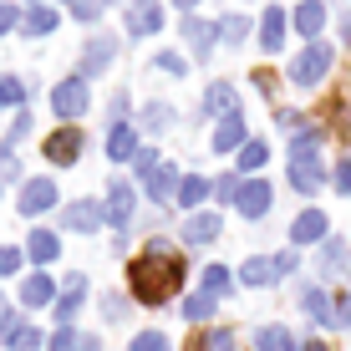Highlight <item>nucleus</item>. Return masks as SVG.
Segmentation results:
<instances>
[{"label":"nucleus","instance_id":"nucleus-1","mask_svg":"<svg viewBox=\"0 0 351 351\" xmlns=\"http://www.w3.org/2000/svg\"><path fill=\"white\" fill-rule=\"evenodd\" d=\"M184 285V260L178 255H138L128 265V290L138 306H168Z\"/></svg>","mask_w":351,"mask_h":351},{"label":"nucleus","instance_id":"nucleus-2","mask_svg":"<svg viewBox=\"0 0 351 351\" xmlns=\"http://www.w3.org/2000/svg\"><path fill=\"white\" fill-rule=\"evenodd\" d=\"M51 107H56V117H62V123H77V117L92 107V87H87V77H82V71L62 77V82L51 87Z\"/></svg>","mask_w":351,"mask_h":351},{"label":"nucleus","instance_id":"nucleus-3","mask_svg":"<svg viewBox=\"0 0 351 351\" xmlns=\"http://www.w3.org/2000/svg\"><path fill=\"white\" fill-rule=\"evenodd\" d=\"M331 62H336V51H331V46H326V41H311L306 51H300L295 62L285 66V77L295 82V87H316L326 71H331Z\"/></svg>","mask_w":351,"mask_h":351},{"label":"nucleus","instance_id":"nucleus-4","mask_svg":"<svg viewBox=\"0 0 351 351\" xmlns=\"http://www.w3.org/2000/svg\"><path fill=\"white\" fill-rule=\"evenodd\" d=\"M82 148H87V132H82V123L56 128L51 138L41 143V153H46V163H51V168H71V163L82 158Z\"/></svg>","mask_w":351,"mask_h":351},{"label":"nucleus","instance_id":"nucleus-5","mask_svg":"<svg viewBox=\"0 0 351 351\" xmlns=\"http://www.w3.org/2000/svg\"><path fill=\"white\" fill-rule=\"evenodd\" d=\"M163 21H168L163 0H128L123 5V31L128 36H153V31H163Z\"/></svg>","mask_w":351,"mask_h":351},{"label":"nucleus","instance_id":"nucleus-6","mask_svg":"<svg viewBox=\"0 0 351 351\" xmlns=\"http://www.w3.org/2000/svg\"><path fill=\"white\" fill-rule=\"evenodd\" d=\"M117 62V36H107V31H97V36H87V46H82V77H102L107 66Z\"/></svg>","mask_w":351,"mask_h":351},{"label":"nucleus","instance_id":"nucleus-7","mask_svg":"<svg viewBox=\"0 0 351 351\" xmlns=\"http://www.w3.org/2000/svg\"><path fill=\"white\" fill-rule=\"evenodd\" d=\"M270 204H275V189L265 184V178H245L234 193V209H239V219H265L270 214Z\"/></svg>","mask_w":351,"mask_h":351},{"label":"nucleus","instance_id":"nucleus-8","mask_svg":"<svg viewBox=\"0 0 351 351\" xmlns=\"http://www.w3.org/2000/svg\"><path fill=\"white\" fill-rule=\"evenodd\" d=\"M321 184H326L321 153H290V189L295 193H316Z\"/></svg>","mask_w":351,"mask_h":351},{"label":"nucleus","instance_id":"nucleus-9","mask_svg":"<svg viewBox=\"0 0 351 351\" xmlns=\"http://www.w3.org/2000/svg\"><path fill=\"white\" fill-rule=\"evenodd\" d=\"M16 209L26 214V219H36V214H46V209H56V184L51 178H26L16 193Z\"/></svg>","mask_w":351,"mask_h":351},{"label":"nucleus","instance_id":"nucleus-10","mask_svg":"<svg viewBox=\"0 0 351 351\" xmlns=\"http://www.w3.org/2000/svg\"><path fill=\"white\" fill-rule=\"evenodd\" d=\"M143 153V132L132 123H112L107 128V163H132Z\"/></svg>","mask_w":351,"mask_h":351},{"label":"nucleus","instance_id":"nucleus-11","mask_svg":"<svg viewBox=\"0 0 351 351\" xmlns=\"http://www.w3.org/2000/svg\"><path fill=\"white\" fill-rule=\"evenodd\" d=\"M62 224L71 229V234H92V229L107 224V209L97 199H77V204H66V209H62Z\"/></svg>","mask_w":351,"mask_h":351},{"label":"nucleus","instance_id":"nucleus-12","mask_svg":"<svg viewBox=\"0 0 351 351\" xmlns=\"http://www.w3.org/2000/svg\"><path fill=\"white\" fill-rule=\"evenodd\" d=\"M102 209H107V224L123 234V229L132 224V209H138V193H132V184H112V189H107V199H102Z\"/></svg>","mask_w":351,"mask_h":351},{"label":"nucleus","instance_id":"nucleus-13","mask_svg":"<svg viewBox=\"0 0 351 351\" xmlns=\"http://www.w3.org/2000/svg\"><path fill=\"white\" fill-rule=\"evenodd\" d=\"M239 285H275V280H285V265H280V255H255V260H245L239 265V275H234Z\"/></svg>","mask_w":351,"mask_h":351},{"label":"nucleus","instance_id":"nucleus-14","mask_svg":"<svg viewBox=\"0 0 351 351\" xmlns=\"http://www.w3.org/2000/svg\"><path fill=\"white\" fill-rule=\"evenodd\" d=\"M326 239H331V219H326L321 209L295 214V224H290V245H326Z\"/></svg>","mask_w":351,"mask_h":351},{"label":"nucleus","instance_id":"nucleus-15","mask_svg":"<svg viewBox=\"0 0 351 351\" xmlns=\"http://www.w3.org/2000/svg\"><path fill=\"white\" fill-rule=\"evenodd\" d=\"M184 41L193 46V56H199V62H209V51L219 46V21L189 16V21H184Z\"/></svg>","mask_w":351,"mask_h":351},{"label":"nucleus","instance_id":"nucleus-16","mask_svg":"<svg viewBox=\"0 0 351 351\" xmlns=\"http://www.w3.org/2000/svg\"><path fill=\"white\" fill-rule=\"evenodd\" d=\"M229 112H239V92H234V82H209V92H204V107H199V117H229Z\"/></svg>","mask_w":351,"mask_h":351},{"label":"nucleus","instance_id":"nucleus-17","mask_svg":"<svg viewBox=\"0 0 351 351\" xmlns=\"http://www.w3.org/2000/svg\"><path fill=\"white\" fill-rule=\"evenodd\" d=\"M245 143H250V132H245V112H229V117H219V123H214V143H209L214 153H239Z\"/></svg>","mask_w":351,"mask_h":351},{"label":"nucleus","instance_id":"nucleus-18","mask_svg":"<svg viewBox=\"0 0 351 351\" xmlns=\"http://www.w3.org/2000/svg\"><path fill=\"white\" fill-rule=\"evenodd\" d=\"M285 31H290V16H285L280 5H270V10L260 16V51H265V56H280Z\"/></svg>","mask_w":351,"mask_h":351},{"label":"nucleus","instance_id":"nucleus-19","mask_svg":"<svg viewBox=\"0 0 351 351\" xmlns=\"http://www.w3.org/2000/svg\"><path fill=\"white\" fill-rule=\"evenodd\" d=\"M178 184H184V173H178L173 163L153 168V173L143 178V189H148V199H153V204H173V199H178Z\"/></svg>","mask_w":351,"mask_h":351},{"label":"nucleus","instance_id":"nucleus-20","mask_svg":"<svg viewBox=\"0 0 351 351\" xmlns=\"http://www.w3.org/2000/svg\"><path fill=\"white\" fill-rule=\"evenodd\" d=\"M219 214L214 209H193L189 219H184V245H214V239H219Z\"/></svg>","mask_w":351,"mask_h":351},{"label":"nucleus","instance_id":"nucleus-21","mask_svg":"<svg viewBox=\"0 0 351 351\" xmlns=\"http://www.w3.org/2000/svg\"><path fill=\"white\" fill-rule=\"evenodd\" d=\"M21 306H31V311L56 306V285H51V275H46V270H36V275L21 280Z\"/></svg>","mask_w":351,"mask_h":351},{"label":"nucleus","instance_id":"nucleus-22","mask_svg":"<svg viewBox=\"0 0 351 351\" xmlns=\"http://www.w3.org/2000/svg\"><path fill=\"white\" fill-rule=\"evenodd\" d=\"M56 26H62V10L46 5V0H41V5H31L26 16H21V36H31V41H36V36H51Z\"/></svg>","mask_w":351,"mask_h":351},{"label":"nucleus","instance_id":"nucleus-23","mask_svg":"<svg viewBox=\"0 0 351 351\" xmlns=\"http://www.w3.org/2000/svg\"><path fill=\"white\" fill-rule=\"evenodd\" d=\"M204 199H214V178H204V173H184V184H178V209H204Z\"/></svg>","mask_w":351,"mask_h":351},{"label":"nucleus","instance_id":"nucleus-24","mask_svg":"<svg viewBox=\"0 0 351 351\" xmlns=\"http://www.w3.org/2000/svg\"><path fill=\"white\" fill-rule=\"evenodd\" d=\"M82 300H87V280H82V275H66V290L56 295V321L71 326L77 311H82Z\"/></svg>","mask_w":351,"mask_h":351},{"label":"nucleus","instance_id":"nucleus-25","mask_svg":"<svg viewBox=\"0 0 351 351\" xmlns=\"http://www.w3.org/2000/svg\"><path fill=\"white\" fill-rule=\"evenodd\" d=\"M56 255H62V239H56L51 229H41V224H36L31 234H26V260H36V265H51Z\"/></svg>","mask_w":351,"mask_h":351},{"label":"nucleus","instance_id":"nucleus-26","mask_svg":"<svg viewBox=\"0 0 351 351\" xmlns=\"http://www.w3.org/2000/svg\"><path fill=\"white\" fill-rule=\"evenodd\" d=\"M290 26H295L300 36H311V41H321V26H326V5L321 0H300L295 16H290Z\"/></svg>","mask_w":351,"mask_h":351},{"label":"nucleus","instance_id":"nucleus-27","mask_svg":"<svg viewBox=\"0 0 351 351\" xmlns=\"http://www.w3.org/2000/svg\"><path fill=\"white\" fill-rule=\"evenodd\" d=\"M0 346H10V351H41V346H46V336L36 331L31 321H10V326H5V336H0Z\"/></svg>","mask_w":351,"mask_h":351},{"label":"nucleus","instance_id":"nucleus-28","mask_svg":"<svg viewBox=\"0 0 351 351\" xmlns=\"http://www.w3.org/2000/svg\"><path fill=\"white\" fill-rule=\"evenodd\" d=\"M300 311H306L316 326H331V295H326L321 285H306V290H300Z\"/></svg>","mask_w":351,"mask_h":351},{"label":"nucleus","instance_id":"nucleus-29","mask_svg":"<svg viewBox=\"0 0 351 351\" xmlns=\"http://www.w3.org/2000/svg\"><path fill=\"white\" fill-rule=\"evenodd\" d=\"M199 290L204 295H229V290H234V275H229V265H204V275H199Z\"/></svg>","mask_w":351,"mask_h":351},{"label":"nucleus","instance_id":"nucleus-30","mask_svg":"<svg viewBox=\"0 0 351 351\" xmlns=\"http://www.w3.org/2000/svg\"><path fill=\"white\" fill-rule=\"evenodd\" d=\"M316 270L326 275V280L346 270V239H326V245H321V255H316Z\"/></svg>","mask_w":351,"mask_h":351},{"label":"nucleus","instance_id":"nucleus-31","mask_svg":"<svg viewBox=\"0 0 351 351\" xmlns=\"http://www.w3.org/2000/svg\"><path fill=\"white\" fill-rule=\"evenodd\" d=\"M255 351H300L295 336L285 331V326H260L255 331Z\"/></svg>","mask_w":351,"mask_h":351},{"label":"nucleus","instance_id":"nucleus-32","mask_svg":"<svg viewBox=\"0 0 351 351\" xmlns=\"http://www.w3.org/2000/svg\"><path fill=\"white\" fill-rule=\"evenodd\" d=\"M26 82H21V77H10V71H5V77H0V112H21V107H26Z\"/></svg>","mask_w":351,"mask_h":351},{"label":"nucleus","instance_id":"nucleus-33","mask_svg":"<svg viewBox=\"0 0 351 351\" xmlns=\"http://www.w3.org/2000/svg\"><path fill=\"white\" fill-rule=\"evenodd\" d=\"M250 31H255V21H250V16H219V41L224 46H245Z\"/></svg>","mask_w":351,"mask_h":351},{"label":"nucleus","instance_id":"nucleus-34","mask_svg":"<svg viewBox=\"0 0 351 351\" xmlns=\"http://www.w3.org/2000/svg\"><path fill=\"white\" fill-rule=\"evenodd\" d=\"M265 163H270V148H265L260 138H250L245 148H239V173H250V178H255Z\"/></svg>","mask_w":351,"mask_h":351},{"label":"nucleus","instance_id":"nucleus-35","mask_svg":"<svg viewBox=\"0 0 351 351\" xmlns=\"http://www.w3.org/2000/svg\"><path fill=\"white\" fill-rule=\"evenodd\" d=\"M214 306H219L214 295L193 290V295H184V306H178V311H184V321H193V326H199V321H209V316H214Z\"/></svg>","mask_w":351,"mask_h":351},{"label":"nucleus","instance_id":"nucleus-36","mask_svg":"<svg viewBox=\"0 0 351 351\" xmlns=\"http://www.w3.org/2000/svg\"><path fill=\"white\" fill-rule=\"evenodd\" d=\"M163 128H173V107L168 102H148L143 107V132H163Z\"/></svg>","mask_w":351,"mask_h":351},{"label":"nucleus","instance_id":"nucleus-37","mask_svg":"<svg viewBox=\"0 0 351 351\" xmlns=\"http://www.w3.org/2000/svg\"><path fill=\"white\" fill-rule=\"evenodd\" d=\"M321 143H326V132L306 123V128L295 132V138H290V153H321Z\"/></svg>","mask_w":351,"mask_h":351},{"label":"nucleus","instance_id":"nucleus-38","mask_svg":"<svg viewBox=\"0 0 351 351\" xmlns=\"http://www.w3.org/2000/svg\"><path fill=\"white\" fill-rule=\"evenodd\" d=\"M193 351H234V331H224V326H214V331L199 336V346Z\"/></svg>","mask_w":351,"mask_h":351},{"label":"nucleus","instance_id":"nucleus-39","mask_svg":"<svg viewBox=\"0 0 351 351\" xmlns=\"http://www.w3.org/2000/svg\"><path fill=\"white\" fill-rule=\"evenodd\" d=\"M128 351H173V341H168L163 331H138L132 336V346Z\"/></svg>","mask_w":351,"mask_h":351},{"label":"nucleus","instance_id":"nucleus-40","mask_svg":"<svg viewBox=\"0 0 351 351\" xmlns=\"http://www.w3.org/2000/svg\"><path fill=\"white\" fill-rule=\"evenodd\" d=\"M128 311H132L128 295H117V290H107V295H102V316L107 321H128Z\"/></svg>","mask_w":351,"mask_h":351},{"label":"nucleus","instance_id":"nucleus-41","mask_svg":"<svg viewBox=\"0 0 351 351\" xmlns=\"http://www.w3.org/2000/svg\"><path fill=\"white\" fill-rule=\"evenodd\" d=\"M16 178H21V158H16V148L0 143V184H16Z\"/></svg>","mask_w":351,"mask_h":351},{"label":"nucleus","instance_id":"nucleus-42","mask_svg":"<svg viewBox=\"0 0 351 351\" xmlns=\"http://www.w3.org/2000/svg\"><path fill=\"white\" fill-rule=\"evenodd\" d=\"M102 10H107V0H71V16L87 21V26H92V21H102Z\"/></svg>","mask_w":351,"mask_h":351},{"label":"nucleus","instance_id":"nucleus-43","mask_svg":"<svg viewBox=\"0 0 351 351\" xmlns=\"http://www.w3.org/2000/svg\"><path fill=\"white\" fill-rule=\"evenodd\" d=\"M26 138H31V112L21 107L16 123H10V132H5V148H16V143H26Z\"/></svg>","mask_w":351,"mask_h":351},{"label":"nucleus","instance_id":"nucleus-44","mask_svg":"<svg viewBox=\"0 0 351 351\" xmlns=\"http://www.w3.org/2000/svg\"><path fill=\"white\" fill-rule=\"evenodd\" d=\"M153 66L168 71V77H184V71H189V62H184L178 51H158V56H153Z\"/></svg>","mask_w":351,"mask_h":351},{"label":"nucleus","instance_id":"nucleus-45","mask_svg":"<svg viewBox=\"0 0 351 351\" xmlns=\"http://www.w3.org/2000/svg\"><path fill=\"white\" fill-rule=\"evenodd\" d=\"M21 16H26V10H21V5H10V0H0V36L21 31Z\"/></svg>","mask_w":351,"mask_h":351},{"label":"nucleus","instance_id":"nucleus-46","mask_svg":"<svg viewBox=\"0 0 351 351\" xmlns=\"http://www.w3.org/2000/svg\"><path fill=\"white\" fill-rule=\"evenodd\" d=\"M234 193H239V173L214 178V199H219V204H234Z\"/></svg>","mask_w":351,"mask_h":351},{"label":"nucleus","instance_id":"nucleus-47","mask_svg":"<svg viewBox=\"0 0 351 351\" xmlns=\"http://www.w3.org/2000/svg\"><path fill=\"white\" fill-rule=\"evenodd\" d=\"M331 326H336V331H346V326H351V295H336L331 300Z\"/></svg>","mask_w":351,"mask_h":351},{"label":"nucleus","instance_id":"nucleus-48","mask_svg":"<svg viewBox=\"0 0 351 351\" xmlns=\"http://www.w3.org/2000/svg\"><path fill=\"white\" fill-rule=\"evenodd\" d=\"M46 351H82V336L71 331V326H62V331L51 336V346H46Z\"/></svg>","mask_w":351,"mask_h":351},{"label":"nucleus","instance_id":"nucleus-49","mask_svg":"<svg viewBox=\"0 0 351 351\" xmlns=\"http://www.w3.org/2000/svg\"><path fill=\"white\" fill-rule=\"evenodd\" d=\"M21 260H26V250L0 245V275H16V270H21Z\"/></svg>","mask_w":351,"mask_h":351},{"label":"nucleus","instance_id":"nucleus-50","mask_svg":"<svg viewBox=\"0 0 351 351\" xmlns=\"http://www.w3.org/2000/svg\"><path fill=\"white\" fill-rule=\"evenodd\" d=\"M132 168H138V178H148L153 168H163V158H158V148H143L138 158H132Z\"/></svg>","mask_w":351,"mask_h":351},{"label":"nucleus","instance_id":"nucleus-51","mask_svg":"<svg viewBox=\"0 0 351 351\" xmlns=\"http://www.w3.org/2000/svg\"><path fill=\"white\" fill-rule=\"evenodd\" d=\"M331 178H336V189H341V193H351V153H346L341 163H336V173H331Z\"/></svg>","mask_w":351,"mask_h":351},{"label":"nucleus","instance_id":"nucleus-52","mask_svg":"<svg viewBox=\"0 0 351 351\" xmlns=\"http://www.w3.org/2000/svg\"><path fill=\"white\" fill-rule=\"evenodd\" d=\"M107 117H112V123H128V92H117V97H112V107H107Z\"/></svg>","mask_w":351,"mask_h":351},{"label":"nucleus","instance_id":"nucleus-53","mask_svg":"<svg viewBox=\"0 0 351 351\" xmlns=\"http://www.w3.org/2000/svg\"><path fill=\"white\" fill-rule=\"evenodd\" d=\"M10 321H16V316H10V300L0 295V336H5V326H10Z\"/></svg>","mask_w":351,"mask_h":351},{"label":"nucleus","instance_id":"nucleus-54","mask_svg":"<svg viewBox=\"0 0 351 351\" xmlns=\"http://www.w3.org/2000/svg\"><path fill=\"white\" fill-rule=\"evenodd\" d=\"M82 351H102V341H97V336H82Z\"/></svg>","mask_w":351,"mask_h":351},{"label":"nucleus","instance_id":"nucleus-55","mask_svg":"<svg viewBox=\"0 0 351 351\" xmlns=\"http://www.w3.org/2000/svg\"><path fill=\"white\" fill-rule=\"evenodd\" d=\"M173 5H178V10H189V16H193V5H204V0H173Z\"/></svg>","mask_w":351,"mask_h":351},{"label":"nucleus","instance_id":"nucleus-56","mask_svg":"<svg viewBox=\"0 0 351 351\" xmlns=\"http://www.w3.org/2000/svg\"><path fill=\"white\" fill-rule=\"evenodd\" d=\"M300 351H331V346H321V341H306V346H300Z\"/></svg>","mask_w":351,"mask_h":351},{"label":"nucleus","instance_id":"nucleus-57","mask_svg":"<svg viewBox=\"0 0 351 351\" xmlns=\"http://www.w3.org/2000/svg\"><path fill=\"white\" fill-rule=\"evenodd\" d=\"M46 5H51V0H46ZM66 5H71V0H66Z\"/></svg>","mask_w":351,"mask_h":351}]
</instances>
